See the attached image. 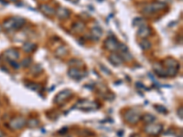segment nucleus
Segmentation results:
<instances>
[{
  "label": "nucleus",
  "instance_id": "obj_1",
  "mask_svg": "<svg viewBox=\"0 0 183 137\" xmlns=\"http://www.w3.org/2000/svg\"><path fill=\"white\" fill-rule=\"evenodd\" d=\"M26 23V20L23 18H8L7 19L4 24H3V28L4 29L10 31V30H15V29H19L21 28Z\"/></svg>",
  "mask_w": 183,
  "mask_h": 137
},
{
  "label": "nucleus",
  "instance_id": "obj_2",
  "mask_svg": "<svg viewBox=\"0 0 183 137\" xmlns=\"http://www.w3.org/2000/svg\"><path fill=\"white\" fill-rule=\"evenodd\" d=\"M166 7H167V4L165 2H156L153 4L146 5L143 8V13H145L147 15H151V14L157 13L159 10L164 9Z\"/></svg>",
  "mask_w": 183,
  "mask_h": 137
},
{
  "label": "nucleus",
  "instance_id": "obj_3",
  "mask_svg": "<svg viewBox=\"0 0 183 137\" xmlns=\"http://www.w3.org/2000/svg\"><path fill=\"white\" fill-rule=\"evenodd\" d=\"M75 108L84 111V112H88V111H94L96 110L98 108V103L95 102H91L88 100H81L76 103Z\"/></svg>",
  "mask_w": 183,
  "mask_h": 137
},
{
  "label": "nucleus",
  "instance_id": "obj_4",
  "mask_svg": "<svg viewBox=\"0 0 183 137\" xmlns=\"http://www.w3.org/2000/svg\"><path fill=\"white\" fill-rule=\"evenodd\" d=\"M27 124V120L22 116H18L10 120L9 122V128L12 130H19L25 127Z\"/></svg>",
  "mask_w": 183,
  "mask_h": 137
},
{
  "label": "nucleus",
  "instance_id": "obj_5",
  "mask_svg": "<svg viewBox=\"0 0 183 137\" xmlns=\"http://www.w3.org/2000/svg\"><path fill=\"white\" fill-rule=\"evenodd\" d=\"M140 113H137L136 111L131 109V110H128L125 113V119L127 122L131 123V124H135L136 123L140 120Z\"/></svg>",
  "mask_w": 183,
  "mask_h": 137
},
{
  "label": "nucleus",
  "instance_id": "obj_6",
  "mask_svg": "<svg viewBox=\"0 0 183 137\" xmlns=\"http://www.w3.org/2000/svg\"><path fill=\"white\" fill-rule=\"evenodd\" d=\"M72 95V93L71 90H64L62 91H61V93H59L56 97H55V103L57 104H60V103H64L65 101H67L71 96Z\"/></svg>",
  "mask_w": 183,
  "mask_h": 137
},
{
  "label": "nucleus",
  "instance_id": "obj_7",
  "mask_svg": "<svg viewBox=\"0 0 183 137\" xmlns=\"http://www.w3.org/2000/svg\"><path fill=\"white\" fill-rule=\"evenodd\" d=\"M105 48L110 51H118V47H119V42L116 40L115 38L114 37H110L106 39V41L105 42Z\"/></svg>",
  "mask_w": 183,
  "mask_h": 137
},
{
  "label": "nucleus",
  "instance_id": "obj_8",
  "mask_svg": "<svg viewBox=\"0 0 183 137\" xmlns=\"http://www.w3.org/2000/svg\"><path fill=\"white\" fill-rule=\"evenodd\" d=\"M68 75L75 80H81L85 77L86 73L80 70L78 68H72L68 70Z\"/></svg>",
  "mask_w": 183,
  "mask_h": 137
},
{
  "label": "nucleus",
  "instance_id": "obj_9",
  "mask_svg": "<svg viewBox=\"0 0 183 137\" xmlns=\"http://www.w3.org/2000/svg\"><path fill=\"white\" fill-rule=\"evenodd\" d=\"M163 130L162 125L160 124H153V123H149L147 127H145L144 131L149 134L152 135H157L158 133H160Z\"/></svg>",
  "mask_w": 183,
  "mask_h": 137
},
{
  "label": "nucleus",
  "instance_id": "obj_10",
  "mask_svg": "<svg viewBox=\"0 0 183 137\" xmlns=\"http://www.w3.org/2000/svg\"><path fill=\"white\" fill-rule=\"evenodd\" d=\"M153 69H154V71L156 72V74L159 77H167V71H166V69L164 68V66L160 63V62H155L153 64Z\"/></svg>",
  "mask_w": 183,
  "mask_h": 137
},
{
  "label": "nucleus",
  "instance_id": "obj_11",
  "mask_svg": "<svg viewBox=\"0 0 183 137\" xmlns=\"http://www.w3.org/2000/svg\"><path fill=\"white\" fill-rule=\"evenodd\" d=\"M39 8H40V10H41V12L44 13L46 16L51 17V16L55 15V11H56V10H55L52 7H51V6H49V5L42 4V5L39 6Z\"/></svg>",
  "mask_w": 183,
  "mask_h": 137
},
{
  "label": "nucleus",
  "instance_id": "obj_12",
  "mask_svg": "<svg viewBox=\"0 0 183 137\" xmlns=\"http://www.w3.org/2000/svg\"><path fill=\"white\" fill-rule=\"evenodd\" d=\"M55 14L57 15V17L59 18H62V19H65V18H68L71 15L70 11L65 8H62V7H60L57 8V10L55 11Z\"/></svg>",
  "mask_w": 183,
  "mask_h": 137
},
{
  "label": "nucleus",
  "instance_id": "obj_13",
  "mask_svg": "<svg viewBox=\"0 0 183 137\" xmlns=\"http://www.w3.org/2000/svg\"><path fill=\"white\" fill-rule=\"evenodd\" d=\"M5 56L11 61V60H17L19 57V53L16 49H9L5 52Z\"/></svg>",
  "mask_w": 183,
  "mask_h": 137
},
{
  "label": "nucleus",
  "instance_id": "obj_14",
  "mask_svg": "<svg viewBox=\"0 0 183 137\" xmlns=\"http://www.w3.org/2000/svg\"><path fill=\"white\" fill-rule=\"evenodd\" d=\"M151 33V29L148 27V26H142L140 27V28L137 30V36L140 37L141 38H148Z\"/></svg>",
  "mask_w": 183,
  "mask_h": 137
},
{
  "label": "nucleus",
  "instance_id": "obj_15",
  "mask_svg": "<svg viewBox=\"0 0 183 137\" xmlns=\"http://www.w3.org/2000/svg\"><path fill=\"white\" fill-rule=\"evenodd\" d=\"M109 60H110L111 63L114 64L115 66H119V65H121V64L124 62V60H123V59L121 58V56H120L119 54H116V53L111 54L110 57H109Z\"/></svg>",
  "mask_w": 183,
  "mask_h": 137
},
{
  "label": "nucleus",
  "instance_id": "obj_16",
  "mask_svg": "<svg viewBox=\"0 0 183 137\" xmlns=\"http://www.w3.org/2000/svg\"><path fill=\"white\" fill-rule=\"evenodd\" d=\"M164 64H165V66L167 68H177V69L179 68L178 62L176 60L172 59V58H167L164 60Z\"/></svg>",
  "mask_w": 183,
  "mask_h": 137
},
{
  "label": "nucleus",
  "instance_id": "obj_17",
  "mask_svg": "<svg viewBox=\"0 0 183 137\" xmlns=\"http://www.w3.org/2000/svg\"><path fill=\"white\" fill-rule=\"evenodd\" d=\"M36 49V45L31 42H26L23 46V50L26 52H31Z\"/></svg>",
  "mask_w": 183,
  "mask_h": 137
},
{
  "label": "nucleus",
  "instance_id": "obj_18",
  "mask_svg": "<svg viewBox=\"0 0 183 137\" xmlns=\"http://www.w3.org/2000/svg\"><path fill=\"white\" fill-rule=\"evenodd\" d=\"M139 46L141 47L142 50L144 51H148L151 48V43L148 40V39H145L143 38L140 42H139Z\"/></svg>",
  "mask_w": 183,
  "mask_h": 137
},
{
  "label": "nucleus",
  "instance_id": "obj_19",
  "mask_svg": "<svg viewBox=\"0 0 183 137\" xmlns=\"http://www.w3.org/2000/svg\"><path fill=\"white\" fill-rule=\"evenodd\" d=\"M91 34L95 38H100L102 37V35H103V31L99 28H94L91 31Z\"/></svg>",
  "mask_w": 183,
  "mask_h": 137
},
{
  "label": "nucleus",
  "instance_id": "obj_20",
  "mask_svg": "<svg viewBox=\"0 0 183 137\" xmlns=\"http://www.w3.org/2000/svg\"><path fill=\"white\" fill-rule=\"evenodd\" d=\"M142 119L144 120V122H147V123H153L155 121H156V117L155 116H153V115H151V114H145L143 117H142Z\"/></svg>",
  "mask_w": 183,
  "mask_h": 137
},
{
  "label": "nucleus",
  "instance_id": "obj_21",
  "mask_svg": "<svg viewBox=\"0 0 183 137\" xmlns=\"http://www.w3.org/2000/svg\"><path fill=\"white\" fill-rule=\"evenodd\" d=\"M134 26H138V27H142L146 25V20L143 18H135L133 21Z\"/></svg>",
  "mask_w": 183,
  "mask_h": 137
},
{
  "label": "nucleus",
  "instance_id": "obj_22",
  "mask_svg": "<svg viewBox=\"0 0 183 137\" xmlns=\"http://www.w3.org/2000/svg\"><path fill=\"white\" fill-rule=\"evenodd\" d=\"M155 108H156V110L158 111V112H159L160 113H167V109L164 107V106H162V105H156L155 106Z\"/></svg>",
  "mask_w": 183,
  "mask_h": 137
},
{
  "label": "nucleus",
  "instance_id": "obj_23",
  "mask_svg": "<svg viewBox=\"0 0 183 137\" xmlns=\"http://www.w3.org/2000/svg\"><path fill=\"white\" fill-rule=\"evenodd\" d=\"M83 28H84V25H83L82 23H81V22H78V23H76V24L73 26V28H74L75 30H77V31L82 30Z\"/></svg>",
  "mask_w": 183,
  "mask_h": 137
},
{
  "label": "nucleus",
  "instance_id": "obj_24",
  "mask_svg": "<svg viewBox=\"0 0 183 137\" xmlns=\"http://www.w3.org/2000/svg\"><path fill=\"white\" fill-rule=\"evenodd\" d=\"M40 71H41V67H40L39 65H35V66H33V69H32V70H31V72L34 73V74H38Z\"/></svg>",
  "mask_w": 183,
  "mask_h": 137
},
{
  "label": "nucleus",
  "instance_id": "obj_25",
  "mask_svg": "<svg viewBox=\"0 0 183 137\" xmlns=\"http://www.w3.org/2000/svg\"><path fill=\"white\" fill-rule=\"evenodd\" d=\"M28 88H29L30 90H38V89L40 88V86L38 84H36V83H30V85H27Z\"/></svg>",
  "mask_w": 183,
  "mask_h": 137
},
{
  "label": "nucleus",
  "instance_id": "obj_26",
  "mask_svg": "<svg viewBox=\"0 0 183 137\" xmlns=\"http://www.w3.org/2000/svg\"><path fill=\"white\" fill-rule=\"evenodd\" d=\"M31 59L30 58H27V59H25L23 61H22V65H23V67H28L30 64H31Z\"/></svg>",
  "mask_w": 183,
  "mask_h": 137
},
{
  "label": "nucleus",
  "instance_id": "obj_27",
  "mask_svg": "<svg viewBox=\"0 0 183 137\" xmlns=\"http://www.w3.org/2000/svg\"><path fill=\"white\" fill-rule=\"evenodd\" d=\"M10 64H11V66H12L14 69H16V70L19 68V64H18L16 60H11V61H10Z\"/></svg>",
  "mask_w": 183,
  "mask_h": 137
},
{
  "label": "nucleus",
  "instance_id": "obj_28",
  "mask_svg": "<svg viewBox=\"0 0 183 137\" xmlns=\"http://www.w3.org/2000/svg\"><path fill=\"white\" fill-rule=\"evenodd\" d=\"M178 112V115H180V119H182L183 118V116H182V107H180V109Z\"/></svg>",
  "mask_w": 183,
  "mask_h": 137
},
{
  "label": "nucleus",
  "instance_id": "obj_29",
  "mask_svg": "<svg viewBox=\"0 0 183 137\" xmlns=\"http://www.w3.org/2000/svg\"><path fill=\"white\" fill-rule=\"evenodd\" d=\"M70 1H71L72 3H73V4H77V3L79 2V0H70Z\"/></svg>",
  "mask_w": 183,
  "mask_h": 137
},
{
  "label": "nucleus",
  "instance_id": "obj_30",
  "mask_svg": "<svg viewBox=\"0 0 183 137\" xmlns=\"http://www.w3.org/2000/svg\"><path fill=\"white\" fill-rule=\"evenodd\" d=\"M4 134H5V133H4L1 130H0V137H4Z\"/></svg>",
  "mask_w": 183,
  "mask_h": 137
},
{
  "label": "nucleus",
  "instance_id": "obj_31",
  "mask_svg": "<svg viewBox=\"0 0 183 137\" xmlns=\"http://www.w3.org/2000/svg\"><path fill=\"white\" fill-rule=\"evenodd\" d=\"M0 30H1V28H0Z\"/></svg>",
  "mask_w": 183,
  "mask_h": 137
}]
</instances>
